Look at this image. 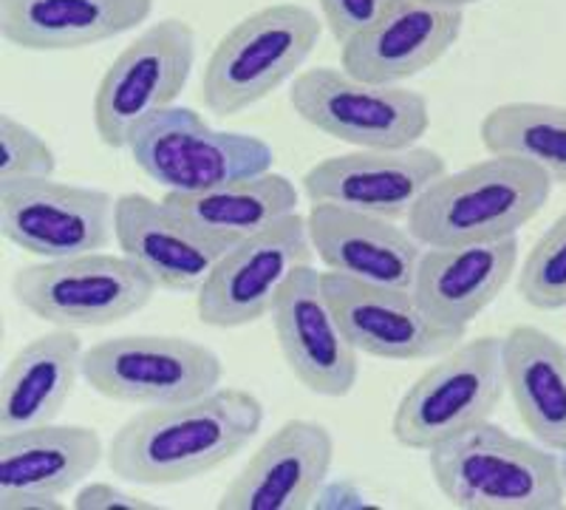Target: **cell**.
<instances>
[{
  "label": "cell",
  "mask_w": 566,
  "mask_h": 510,
  "mask_svg": "<svg viewBox=\"0 0 566 510\" xmlns=\"http://www.w3.org/2000/svg\"><path fill=\"white\" fill-rule=\"evenodd\" d=\"M448 174V162L431 148L352 150L328 156L303 176L310 205H335L382 219H408L422 194Z\"/></svg>",
  "instance_id": "13"
},
{
  "label": "cell",
  "mask_w": 566,
  "mask_h": 510,
  "mask_svg": "<svg viewBox=\"0 0 566 510\" xmlns=\"http://www.w3.org/2000/svg\"><path fill=\"white\" fill-rule=\"evenodd\" d=\"M116 244L159 290L196 292L227 252L221 241L201 233L165 201L125 194L114 201Z\"/></svg>",
  "instance_id": "20"
},
{
  "label": "cell",
  "mask_w": 566,
  "mask_h": 510,
  "mask_svg": "<svg viewBox=\"0 0 566 510\" xmlns=\"http://www.w3.org/2000/svg\"><path fill=\"white\" fill-rule=\"evenodd\" d=\"M74 510H154L156 504L148 499H139L134 493L123 491L111 482H83L77 488V497L71 502Z\"/></svg>",
  "instance_id": "30"
},
{
  "label": "cell",
  "mask_w": 566,
  "mask_h": 510,
  "mask_svg": "<svg viewBox=\"0 0 566 510\" xmlns=\"http://www.w3.org/2000/svg\"><path fill=\"white\" fill-rule=\"evenodd\" d=\"M272 326L283 363L303 388L321 397H346L354 392L360 357L328 306L315 267H297L286 281L272 306Z\"/></svg>",
  "instance_id": "15"
},
{
  "label": "cell",
  "mask_w": 566,
  "mask_h": 510,
  "mask_svg": "<svg viewBox=\"0 0 566 510\" xmlns=\"http://www.w3.org/2000/svg\"><path fill=\"white\" fill-rule=\"evenodd\" d=\"M114 201L97 188L49 179L0 181V233L38 259L99 252L116 239Z\"/></svg>",
  "instance_id": "12"
},
{
  "label": "cell",
  "mask_w": 566,
  "mask_h": 510,
  "mask_svg": "<svg viewBox=\"0 0 566 510\" xmlns=\"http://www.w3.org/2000/svg\"><path fill=\"white\" fill-rule=\"evenodd\" d=\"M507 392L502 337H473L437 357L402 394L391 434L402 448L431 451L490 420Z\"/></svg>",
  "instance_id": "5"
},
{
  "label": "cell",
  "mask_w": 566,
  "mask_h": 510,
  "mask_svg": "<svg viewBox=\"0 0 566 510\" xmlns=\"http://www.w3.org/2000/svg\"><path fill=\"white\" fill-rule=\"evenodd\" d=\"M504 381L527 431L549 451H566V346L518 323L502 337Z\"/></svg>",
  "instance_id": "24"
},
{
  "label": "cell",
  "mask_w": 566,
  "mask_h": 510,
  "mask_svg": "<svg viewBox=\"0 0 566 510\" xmlns=\"http://www.w3.org/2000/svg\"><path fill=\"white\" fill-rule=\"evenodd\" d=\"M462 27L459 9L428 0H388L374 23L343 43V72L374 85L406 83L451 52Z\"/></svg>",
  "instance_id": "16"
},
{
  "label": "cell",
  "mask_w": 566,
  "mask_h": 510,
  "mask_svg": "<svg viewBox=\"0 0 566 510\" xmlns=\"http://www.w3.org/2000/svg\"><path fill=\"white\" fill-rule=\"evenodd\" d=\"M433 485L462 510H558L566 504L560 459L547 446L484 420L428 451Z\"/></svg>",
  "instance_id": "3"
},
{
  "label": "cell",
  "mask_w": 566,
  "mask_h": 510,
  "mask_svg": "<svg viewBox=\"0 0 566 510\" xmlns=\"http://www.w3.org/2000/svg\"><path fill=\"white\" fill-rule=\"evenodd\" d=\"M57 170V154L43 136L12 114L0 117V181L49 179Z\"/></svg>",
  "instance_id": "28"
},
{
  "label": "cell",
  "mask_w": 566,
  "mask_h": 510,
  "mask_svg": "<svg viewBox=\"0 0 566 510\" xmlns=\"http://www.w3.org/2000/svg\"><path fill=\"white\" fill-rule=\"evenodd\" d=\"M553 185L533 162L490 154L433 181L406 219L408 230L422 247L510 239L547 207Z\"/></svg>",
  "instance_id": "2"
},
{
  "label": "cell",
  "mask_w": 566,
  "mask_h": 510,
  "mask_svg": "<svg viewBox=\"0 0 566 510\" xmlns=\"http://www.w3.org/2000/svg\"><path fill=\"white\" fill-rule=\"evenodd\" d=\"M315 247L306 216L292 214L216 261L196 290V315L212 330H239L272 315L277 295L297 267L312 264Z\"/></svg>",
  "instance_id": "11"
},
{
  "label": "cell",
  "mask_w": 566,
  "mask_h": 510,
  "mask_svg": "<svg viewBox=\"0 0 566 510\" xmlns=\"http://www.w3.org/2000/svg\"><path fill=\"white\" fill-rule=\"evenodd\" d=\"M264 426V403L247 388L216 392L134 414L111 439L108 468L130 485H181L239 457Z\"/></svg>",
  "instance_id": "1"
},
{
  "label": "cell",
  "mask_w": 566,
  "mask_h": 510,
  "mask_svg": "<svg viewBox=\"0 0 566 510\" xmlns=\"http://www.w3.org/2000/svg\"><path fill=\"white\" fill-rule=\"evenodd\" d=\"M196 63V32L181 18L159 20L116 54L94 94V128L105 148H128L139 125L170 108Z\"/></svg>",
  "instance_id": "9"
},
{
  "label": "cell",
  "mask_w": 566,
  "mask_h": 510,
  "mask_svg": "<svg viewBox=\"0 0 566 510\" xmlns=\"http://www.w3.org/2000/svg\"><path fill=\"white\" fill-rule=\"evenodd\" d=\"M290 103L306 125L366 150L413 148L431 128L428 100L419 91L363 83L326 65L297 74Z\"/></svg>",
  "instance_id": "7"
},
{
  "label": "cell",
  "mask_w": 566,
  "mask_h": 510,
  "mask_svg": "<svg viewBox=\"0 0 566 510\" xmlns=\"http://www.w3.org/2000/svg\"><path fill=\"white\" fill-rule=\"evenodd\" d=\"M428 3H437V7L459 9V12H464V9L476 7V3H482V0H428Z\"/></svg>",
  "instance_id": "31"
},
{
  "label": "cell",
  "mask_w": 566,
  "mask_h": 510,
  "mask_svg": "<svg viewBox=\"0 0 566 510\" xmlns=\"http://www.w3.org/2000/svg\"><path fill=\"white\" fill-rule=\"evenodd\" d=\"M518 236L484 244L422 247L413 298L442 330L464 337L468 326L502 295L518 267Z\"/></svg>",
  "instance_id": "19"
},
{
  "label": "cell",
  "mask_w": 566,
  "mask_h": 510,
  "mask_svg": "<svg viewBox=\"0 0 566 510\" xmlns=\"http://www.w3.org/2000/svg\"><path fill=\"white\" fill-rule=\"evenodd\" d=\"M159 292L128 256L83 252L20 267L12 295L29 315L60 330H103L142 312Z\"/></svg>",
  "instance_id": "6"
},
{
  "label": "cell",
  "mask_w": 566,
  "mask_h": 510,
  "mask_svg": "<svg viewBox=\"0 0 566 510\" xmlns=\"http://www.w3.org/2000/svg\"><path fill=\"white\" fill-rule=\"evenodd\" d=\"M83 341L74 330H54L20 346L0 375V434L57 420L83 377Z\"/></svg>",
  "instance_id": "23"
},
{
  "label": "cell",
  "mask_w": 566,
  "mask_h": 510,
  "mask_svg": "<svg viewBox=\"0 0 566 510\" xmlns=\"http://www.w3.org/2000/svg\"><path fill=\"white\" fill-rule=\"evenodd\" d=\"M128 150L136 168L168 194H196L250 179L266 174L275 159L261 136L216 131L201 114L181 105H170L139 125Z\"/></svg>",
  "instance_id": "8"
},
{
  "label": "cell",
  "mask_w": 566,
  "mask_h": 510,
  "mask_svg": "<svg viewBox=\"0 0 566 510\" xmlns=\"http://www.w3.org/2000/svg\"><path fill=\"white\" fill-rule=\"evenodd\" d=\"M323 23L301 3H270L239 20L201 74V100L216 117H235L301 72L321 43Z\"/></svg>",
  "instance_id": "4"
},
{
  "label": "cell",
  "mask_w": 566,
  "mask_h": 510,
  "mask_svg": "<svg viewBox=\"0 0 566 510\" xmlns=\"http://www.w3.org/2000/svg\"><path fill=\"white\" fill-rule=\"evenodd\" d=\"M560 471H564V479H566V451H560Z\"/></svg>",
  "instance_id": "32"
},
{
  "label": "cell",
  "mask_w": 566,
  "mask_h": 510,
  "mask_svg": "<svg viewBox=\"0 0 566 510\" xmlns=\"http://www.w3.org/2000/svg\"><path fill=\"white\" fill-rule=\"evenodd\" d=\"M479 139L488 154L533 162L555 185H566V105H495L479 125Z\"/></svg>",
  "instance_id": "26"
},
{
  "label": "cell",
  "mask_w": 566,
  "mask_h": 510,
  "mask_svg": "<svg viewBox=\"0 0 566 510\" xmlns=\"http://www.w3.org/2000/svg\"><path fill=\"white\" fill-rule=\"evenodd\" d=\"M335 437L315 420H286L258 446L219 499L221 510H306L326 485Z\"/></svg>",
  "instance_id": "18"
},
{
  "label": "cell",
  "mask_w": 566,
  "mask_h": 510,
  "mask_svg": "<svg viewBox=\"0 0 566 510\" xmlns=\"http://www.w3.org/2000/svg\"><path fill=\"white\" fill-rule=\"evenodd\" d=\"M317 3L332 38L343 45L354 34H360L368 23H374L388 0H317Z\"/></svg>",
  "instance_id": "29"
},
{
  "label": "cell",
  "mask_w": 566,
  "mask_h": 510,
  "mask_svg": "<svg viewBox=\"0 0 566 510\" xmlns=\"http://www.w3.org/2000/svg\"><path fill=\"white\" fill-rule=\"evenodd\" d=\"M103 439L88 426H45L0 434V508L60 510L105 457Z\"/></svg>",
  "instance_id": "17"
},
{
  "label": "cell",
  "mask_w": 566,
  "mask_h": 510,
  "mask_svg": "<svg viewBox=\"0 0 566 510\" xmlns=\"http://www.w3.org/2000/svg\"><path fill=\"white\" fill-rule=\"evenodd\" d=\"M161 201L230 250L275 221L297 214L301 190L286 176L266 170L196 194H165Z\"/></svg>",
  "instance_id": "25"
},
{
  "label": "cell",
  "mask_w": 566,
  "mask_h": 510,
  "mask_svg": "<svg viewBox=\"0 0 566 510\" xmlns=\"http://www.w3.org/2000/svg\"><path fill=\"white\" fill-rule=\"evenodd\" d=\"M154 0H0V34L23 52H74L148 23Z\"/></svg>",
  "instance_id": "22"
},
{
  "label": "cell",
  "mask_w": 566,
  "mask_h": 510,
  "mask_svg": "<svg viewBox=\"0 0 566 510\" xmlns=\"http://www.w3.org/2000/svg\"><path fill=\"white\" fill-rule=\"evenodd\" d=\"M518 295L533 310H566V214H560L530 250L518 272Z\"/></svg>",
  "instance_id": "27"
},
{
  "label": "cell",
  "mask_w": 566,
  "mask_h": 510,
  "mask_svg": "<svg viewBox=\"0 0 566 510\" xmlns=\"http://www.w3.org/2000/svg\"><path fill=\"white\" fill-rule=\"evenodd\" d=\"M323 292L352 346L380 361H431L464 337L424 315L411 290L368 284L343 272H321Z\"/></svg>",
  "instance_id": "14"
},
{
  "label": "cell",
  "mask_w": 566,
  "mask_h": 510,
  "mask_svg": "<svg viewBox=\"0 0 566 510\" xmlns=\"http://www.w3.org/2000/svg\"><path fill=\"white\" fill-rule=\"evenodd\" d=\"M224 363L210 346L174 335H123L85 350L91 392L128 406H174L216 392Z\"/></svg>",
  "instance_id": "10"
},
{
  "label": "cell",
  "mask_w": 566,
  "mask_h": 510,
  "mask_svg": "<svg viewBox=\"0 0 566 510\" xmlns=\"http://www.w3.org/2000/svg\"><path fill=\"white\" fill-rule=\"evenodd\" d=\"M310 239L326 270L368 284L411 290L422 244L408 227L382 216L357 214L335 205L310 207Z\"/></svg>",
  "instance_id": "21"
}]
</instances>
